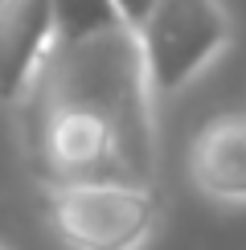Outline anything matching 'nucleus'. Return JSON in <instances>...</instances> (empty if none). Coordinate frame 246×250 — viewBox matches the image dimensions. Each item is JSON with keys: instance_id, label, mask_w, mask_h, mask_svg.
<instances>
[{"instance_id": "obj_1", "label": "nucleus", "mask_w": 246, "mask_h": 250, "mask_svg": "<svg viewBox=\"0 0 246 250\" xmlns=\"http://www.w3.org/2000/svg\"><path fill=\"white\" fill-rule=\"evenodd\" d=\"M131 37L148 99L172 103L230 54L238 29L226 0H156Z\"/></svg>"}, {"instance_id": "obj_2", "label": "nucleus", "mask_w": 246, "mask_h": 250, "mask_svg": "<svg viewBox=\"0 0 246 250\" xmlns=\"http://www.w3.org/2000/svg\"><path fill=\"white\" fill-rule=\"evenodd\" d=\"M49 226L66 250H148L160 230V193L152 181L86 176L45 189Z\"/></svg>"}, {"instance_id": "obj_3", "label": "nucleus", "mask_w": 246, "mask_h": 250, "mask_svg": "<svg viewBox=\"0 0 246 250\" xmlns=\"http://www.w3.org/2000/svg\"><path fill=\"white\" fill-rule=\"evenodd\" d=\"M62 45L58 0H0V107L33 99Z\"/></svg>"}, {"instance_id": "obj_4", "label": "nucleus", "mask_w": 246, "mask_h": 250, "mask_svg": "<svg viewBox=\"0 0 246 250\" xmlns=\"http://www.w3.org/2000/svg\"><path fill=\"white\" fill-rule=\"evenodd\" d=\"M189 185L218 209H246V111L213 115L184 156Z\"/></svg>"}, {"instance_id": "obj_5", "label": "nucleus", "mask_w": 246, "mask_h": 250, "mask_svg": "<svg viewBox=\"0 0 246 250\" xmlns=\"http://www.w3.org/2000/svg\"><path fill=\"white\" fill-rule=\"evenodd\" d=\"M107 4H111V13H115V21L131 33V29H136L140 21L148 17V8L156 4V0H107Z\"/></svg>"}, {"instance_id": "obj_6", "label": "nucleus", "mask_w": 246, "mask_h": 250, "mask_svg": "<svg viewBox=\"0 0 246 250\" xmlns=\"http://www.w3.org/2000/svg\"><path fill=\"white\" fill-rule=\"evenodd\" d=\"M0 250H8V246H4V242H0Z\"/></svg>"}]
</instances>
